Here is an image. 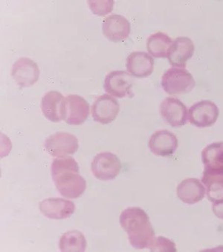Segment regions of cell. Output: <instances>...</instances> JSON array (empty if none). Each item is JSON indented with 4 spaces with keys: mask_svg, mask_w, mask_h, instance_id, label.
<instances>
[{
    "mask_svg": "<svg viewBox=\"0 0 223 252\" xmlns=\"http://www.w3.org/2000/svg\"><path fill=\"white\" fill-rule=\"evenodd\" d=\"M51 172L55 187L64 198H80L86 191V180L80 175L79 166L73 158H55Z\"/></svg>",
    "mask_w": 223,
    "mask_h": 252,
    "instance_id": "cell-1",
    "label": "cell"
},
{
    "mask_svg": "<svg viewBox=\"0 0 223 252\" xmlns=\"http://www.w3.org/2000/svg\"><path fill=\"white\" fill-rule=\"evenodd\" d=\"M119 221L133 248L144 249L150 247L154 240L155 232L144 210L137 207L127 208L121 213Z\"/></svg>",
    "mask_w": 223,
    "mask_h": 252,
    "instance_id": "cell-2",
    "label": "cell"
},
{
    "mask_svg": "<svg viewBox=\"0 0 223 252\" xmlns=\"http://www.w3.org/2000/svg\"><path fill=\"white\" fill-rule=\"evenodd\" d=\"M196 85L193 75L184 68L172 67L162 75V86L170 95H181L191 92Z\"/></svg>",
    "mask_w": 223,
    "mask_h": 252,
    "instance_id": "cell-3",
    "label": "cell"
},
{
    "mask_svg": "<svg viewBox=\"0 0 223 252\" xmlns=\"http://www.w3.org/2000/svg\"><path fill=\"white\" fill-rule=\"evenodd\" d=\"M122 164L121 160L113 153H101L94 158L91 163V170L97 179L100 181L113 180L121 172Z\"/></svg>",
    "mask_w": 223,
    "mask_h": 252,
    "instance_id": "cell-4",
    "label": "cell"
},
{
    "mask_svg": "<svg viewBox=\"0 0 223 252\" xmlns=\"http://www.w3.org/2000/svg\"><path fill=\"white\" fill-rule=\"evenodd\" d=\"M44 147L51 156L66 157L76 153L79 148V143L74 134L60 131L48 137L45 141Z\"/></svg>",
    "mask_w": 223,
    "mask_h": 252,
    "instance_id": "cell-5",
    "label": "cell"
},
{
    "mask_svg": "<svg viewBox=\"0 0 223 252\" xmlns=\"http://www.w3.org/2000/svg\"><path fill=\"white\" fill-rule=\"evenodd\" d=\"M41 110L43 115L49 121L59 123L66 120V97L58 91H49L42 98Z\"/></svg>",
    "mask_w": 223,
    "mask_h": 252,
    "instance_id": "cell-6",
    "label": "cell"
},
{
    "mask_svg": "<svg viewBox=\"0 0 223 252\" xmlns=\"http://www.w3.org/2000/svg\"><path fill=\"white\" fill-rule=\"evenodd\" d=\"M11 76L23 88L34 85L40 77L38 65L28 58H20L13 65Z\"/></svg>",
    "mask_w": 223,
    "mask_h": 252,
    "instance_id": "cell-7",
    "label": "cell"
},
{
    "mask_svg": "<svg viewBox=\"0 0 223 252\" xmlns=\"http://www.w3.org/2000/svg\"><path fill=\"white\" fill-rule=\"evenodd\" d=\"M218 107L211 101H202L191 107L188 112L189 122L199 128L213 126L219 117Z\"/></svg>",
    "mask_w": 223,
    "mask_h": 252,
    "instance_id": "cell-8",
    "label": "cell"
},
{
    "mask_svg": "<svg viewBox=\"0 0 223 252\" xmlns=\"http://www.w3.org/2000/svg\"><path fill=\"white\" fill-rule=\"evenodd\" d=\"M133 79L125 71L115 70L109 72L104 79V88L112 96L124 98L131 93Z\"/></svg>",
    "mask_w": 223,
    "mask_h": 252,
    "instance_id": "cell-9",
    "label": "cell"
},
{
    "mask_svg": "<svg viewBox=\"0 0 223 252\" xmlns=\"http://www.w3.org/2000/svg\"><path fill=\"white\" fill-rule=\"evenodd\" d=\"M120 111L118 101L108 94L98 97L92 106V115L95 122L109 124L116 119Z\"/></svg>",
    "mask_w": 223,
    "mask_h": 252,
    "instance_id": "cell-10",
    "label": "cell"
},
{
    "mask_svg": "<svg viewBox=\"0 0 223 252\" xmlns=\"http://www.w3.org/2000/svg\"><path fill=\"white\" fill-rule=\"evenodd\" d=\"M40 212L52 220H65L73 215L75 205L73 201L61 198H49L39 204Z\"/></svg>",
    "mask_w": 223,
    "mask_h": 252,
    "instance_id": "cell-11",
    "label": "cell"
},
{
    "mask_svg": "<svg viewBox=\"0 0 223 252\" xmlns=\"http://www.w3.org/2000/svg\"><path fill=\"white\" fill-rule=\"evenodd\" d=\"M103 34L110 41L118 43L126 40L130 32V23L126 17L112 14L103 21Z\"/></svg>",
    "mask_w": 223,
    "mask_h": 252,
    "instance_id": "cell-12",
    "label": "cell"
},
{
    "mask_svg": "<svg viewBox=\"0 0 223 252\" xmlns=\"http://www.w3.org/2000/svg\"><path fill=\"white\" fill-rule=\"evenodd\" d=\"M160 113L164 120L173 127L183 126L188 120L186 106L177 98L167 97L161 104Z\"/></svg>",
    "mask_w": 223,
    "mask_h": 252,
    "instance_id": "cell-13",
    "label": "cell"
},
{
    "mask_svg": "<svg viewBox=\"0 0 223 252\" xmlns=\"http://www.w3.org/2000/svg\"><path fill=\"white\" fill-rule=\"evenodd\" d=\"M177 147V138L173 133L167 130L156 131L149 140L150 151L155 156L160 157L171 156Z\"/></svg>",
    "mask_w": 223,
    "mask_h": 252,
    "instance_id": "cell-14",
    "label": "cell"
},
{
    "mask_svg": "<svg viewBox=\"0 0 223 252\" xmlns=\"http://www.w3.org/2000/svg\"><path fill=\"white\" fill-rule=\"evenodd\" d=\"M194 53V45L192 40L188 37H179L172 43L167 57L172 66L184 68Z\"/></svg>",
    "mask_w": 223,
    "mask_h": 252,
    "instance_id": "cell-15",
    "label": "cell"
},
{
    "mask_svg": "<svg viewBox=\"0 0 223 252\" xmlns=\"http://www.w3.org/2000/svg\"><path fill=\"white\" fill-rule=\"evenodd\" d=\"M126 66L130 75L143 79L153 73L154 60L144 52H133L127 57Z\"/></svg>",
    "mask_w": 223,
    "mask_h": 252,
    "instance_id": "cell-16",
    "label": "cell"
},
{
    "mask_svg": "<svg viewBox=\"0 0 223 252\" xmlns=\"http://www.w3.org/2000/svg\"><path fill=\"white\" fill-rule=\"evenodd\" d=\"M67 112L66 120L71 126H80L85 123L89 114V105L87 101L81 95H71L66 96Z\"/></svg>",
    "mask_w": 223,
    "mask_h": 252,
    "instance_id": "cell-17",
    "label": "cell"
},
{
    "mask_svg": "<svg viewBox=\"0 0 223 252\" xmlns=\"http://www.w3.org/2000/svg\"><path fill=\"white\" fill-rule=\"evenodd\" d=\"M202 182L210 201L213 203L223 201V169L205 168Z\"/></svg>",
    "mask_w": 223,
    "mask_h": 252,
    "instance_id": "cell-18",
    "label": "cell"
},
{
    "mask_svg": "<svg viewBox=\"0 0 223 252\" xmlns=\"http://www.w3.org/2000/svg\"><path fill=\"white\" fill-rule=\"evenodd\" d=\"M205 188L196 179H185L177 187V195L181 201L189 205L197 203L203 199Z\"/></svg>",
    "mask_w": 223,
    "mask_h": 252,
    "instance_id": "cell-19",
    "label": "cell"
},
{
    "mask_svg": "<svg viewBox=\"0 0 223 252\" xmlns=\"http://www.w3.org/2000/svg\"><path fill=\"white\" fill-rule=\"evenodd\" d=\"M172 43L171 38L165 33H155L147 39V51L153 57L166 58Z\"/></svg>",
    "mask_w": 223,
    "mask_h": 252,
    "instance_id": "cell-20",
    "label": "cell"
},
{
    "mask_svg": "<svg viewBox=\"0 0 223 252\" xmlns=\"http://www.w3.org/2000/svg\"><path fill=\"white\" fill-rule=\"evenodd\" d=\"M86 238L79 231L65 233L59 241V249L61 252H84L86 249Z\"/></svg>",
    "mask_w": 223,
    "mask_h": 252,
    "instance_id": "cell-21",
    "label": "cell"
},
{
    "mask_svg": "<svg viewBox=\"0 0 223 252\" xmlns=\"http://www.w3.org/2000/svg\"><path fill=\"white\" fill-rule=\"evenodd\" d=\"M202 159L205 168L223 169V142L208 145L202 151Z\"/></svg>",
    "mask_w": 223,
    "mask_h": 252,
    "instance_id": "cell-22",
    "label": "cell"
},
{
    "mask_svg": "<svg viewBox=\"0 0 223 252\" xmlns=\"http://www.w3.org/2000/svg\"><path fill=\"white\" fill-rule=\"evenodd\" d=\"M91 11L98 16H104L113 9L114 1H88Z\"/></svg>",
    "mask_w": 223,
    "mask_h": 252,
    "instance_id": "cell-23",
    "label": "cell"
},
{
    "mask_svg": "<svg viewBox=\"0 0 223 252\" xmlns=\"http://www.w3.org/2000/svg\"><path fill=\"white\" fill-rule=\"evenodd\" d=\"M148 249L152 252H176L174 243L163 237H155Z\"/></svg>",
    "mask_w": 223,
    "mask_h": 252,
    "instance_id": "cell-24",
    "label": "cell"
},
{
    "mask_svg": "<svg viewBox=\"0 0 223 252\" xmlns=\"http://www.w3.org/2000/svg\"><path fill=\"white\" fill-rule=\"evenodd\" d=\"M212 208L216 217L223 220V201L214 203Z\"/></svg>",
    "mask_w": 223,
    "mask_h": 252,
    "instance_id": "cell-25",
    "label": "cell"
}]
</instances>
